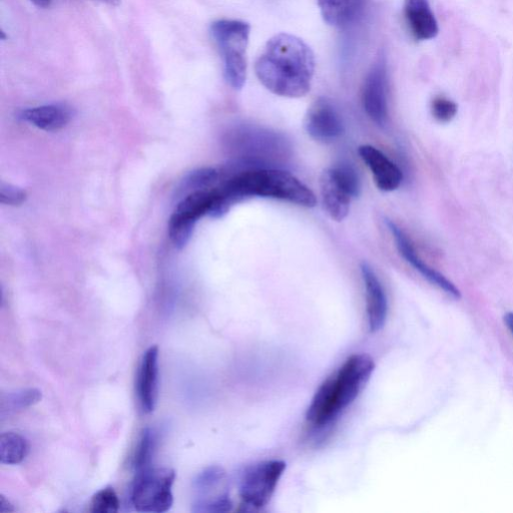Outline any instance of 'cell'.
<instances>
[{"mask_svg": "<svg viewBox=\"0 0 513 513\" xmlns=\"http://www.w3.org/2000/svg\"><path fill=\"white\" fill-rule=\"evenodd\" d=\"M504 324L513 335V312H508L504 315Z\"/></svg>", "mask_w": 513, "mask_h": 513, "instance_id": "27", "label": "cell"}, {"mask_svg": "<svg viewBox=\"0 0 513 513\" xmlns=\"http://www.w3.org/2000/svg\"><path fill=\"white\" fill-rule=\"evenodd\" d=\"M387 227L393 235L396 247L408 264L418 271L428 282L444 291L455 299L461 297L460 291L445 276L428 266L416 253L414 246L407 235L392 221H386Z\"/></svg>", "mask_w": 513, "mask_h": 513, "instance_id": "10", "label": "cell"}, {"mask_svg": "<svg viewBox=\"0 0 513 513\" xmlns=\"http://www.w3.org/2000/svg\"><path fill=\"white\" fill-rule=\"evenodd\" d=\"M324 22L333 28L344 29L361 15L365 0H317Z\"/></svg>", "mask_w": 513, "mask_h": 513, "instance_id": "16", "label": "cell"}, {"mask_svg": "<svg viewBox=\"0 0 513 513\" xmlns=\"http://www.w3.org/2000/svg\"><path fill=\"white\" fill-rule=\"evenodd\" d=\"M27 199V192L16 186L5 183L0 186V202L3 205L19 207L26 203Z\"/></svg>", "mask_w": 513, "mask_h": 513, "instance_id": "25", "label": "cell"}, {"mask_svg": "<svg viewBox=\"0 0 513 513\" xmlns=\"http://www.w3.org/2000/svg\"><path fill=\"white\" fill-rule=\"evenodd\" d=\"M42 391L36 388L25 389L10 394L3 400V409L20 410L34 406L42 400Z\"/></svg>", "mask_w": 513, "mask_h": 513, "instance_id": "22", "label": "cell"}, {"mask_svg": "<svg viewBox=\"0 0 513 513\" xmlns=\"http://www.w3.org/2000/svg\"><path fill=\"white\" fill-rule=\"evenodd\" d=\"M365 288L366 313L370 332L380 331L387 320L388 301L385 290L372 267L363 262L360 266Z\"/></svg>", "mask_w": 513, "mask_h": 513, "instance_id": "11", "label": "cell"}, {"mask_svg": "<svg viewBox=\"0 0 513 513\" xmlns=\"http://www.w3.org/2000/svg\"><path fill=\"white\" fill-rule=\"evenodd\" d=\"M361 97L367 116L379 127H384L388 121L387 68L384 57H380L368 73Z\"/></svg>", "mask_w": 513, "mask_h": 513, "instance_id": "8", "label": "cell"}, {"mask_svg": "<svg viewBox=\"0 0 513 513\" xmlns=\"http://www.w3.org/2000/svg\"><path fill=\"white\" fill-rule=\"evenodd\" d=\"M13 504L4 495H0V512H14Z\"/></svg>", "mask_w": 513, "mask_h": 513, "instance_id": "26", "label": "cell"}, {"mask_svg": "<svg viewBox=\"0 0 513 513\" xmlns=\"http://www.w3.org/2000/svg\"><path fill=\"white\" fill-rule=\"evenodd\" d=\"M39 8L47 9L52 5L53 0H31Z\"/></svg>", "mask_w": 513, "mask_h": 513, "instance_id": "28", "label": "cell"}, {"mask_svg": "<svg viewBox=\"0 0 513 513\" xmlns=\"http://www.w3.org/2000/svg\"><path fill=\"white\" fill-rule=\"evenodd\" d=\"M226 206L247 198H270L313 208L315 194L294 175L274 168H248L237 173L219 189Z\"/></svg>", "mask_w": 513, "mask_h": 513, "instance_id": "3", "label": "cell"}, {"mask_svg": "<svg viewBox=\"0 0 513 513\" xmlns=\"http://www.w3.org/2000/svg\"><path fill=\"white\" fill-rule=\"evenodd\" d=\"M314 72L312 50L289 34L270 39L255 64L260 83L274 95L289 99L303 98L310 92Z\"/></svg>", "mask_w": 513, "mask_h": 513, "instance_id": "1", "label": "cell"}, {"mask_svg": "<svg viewBox=\"0 0 513 513\" xmlns=\"http://www.w3.org/2000/svg\"><path fill=\"white\" fill-rule=\"evenodd\" d=\"M286 469L282 460H265L245 469L240 479L239 492L244 506L261 509L274 495Z\"/></svg>", "mask_w": 513, "mask_h": 513, "instance_id": "6", "label": "cell"}, {"mask_svg": "<svg viewBox=\"0 0 513 513\" xmlns=\"http://www.w3.org/2000/svg\"><path fill=\"white\" fill-rule=\"evenodd\" d=\"M119 509V497L113 488L108 487L94 495L90 511L93 513H116Z\"/></svg>", "mask_w": 513, "mask_h": 513, "instance_id": "23", "label": "cell"}, {"mask_svg": "<svg viewBox=\"0 0 513 513\" xmlns=\"http://www.w3.org/2000/svg\"><path fill=\"white\" fill-rule=\"evenodd\" d=\"M457 111V105L445 97H436L431 103L432 116L440 123H448L453 120Z\"/></svg>", "mask_w": 513, "mask_h": 513, "instance_id": "24", "label": "cell"}, {"mask_svg": "<svg viewBox=\"0 0 513 513\" xmlns=\"http://www.w3.org/2000/svg\"><path fill=\"white\" fill-rule=\"evenodd\" d=\"M358 153L369 168L375 185L380 191L393 192L401 186L402 171L381 151L370 145H363L359 148Z\"/></svg>", "mask_w": 513, "mask_h": 513, "instance_id": "13", "label": "cell"}, {"mask_svg": "<svg viewBox=\"0 0 513 513\" xmlns=\"http://www.w3.org/2000/svg\"><path fill=\"white\" fill-rule=\"evenodd\" d=\"M320 191L327 214L336 222L343 221L348 216L351 202L355 198L332 168L322 173Z\"/></svg>", "mask_w": 513, "mask_h": 513, "instance_id": "12", "label": "cell"}, {"mask_svg": "<svg viewBox=\"0 0 513 513\" xmlns=\"http://www.w3.org/2000/svg\"><path fill=\"white\" fill-rule=\"evenodd\" d=\"M96 2H100L112 7H118L121 4V0H96Z\"/></svg>", "mask_w": 513, "mask_h": 513, "instance_id": "29", "label": "cell"}, {"mask_svg": "<svg viewBox=\"0 0 513 513\" xmlns=\"http://www.w3.org/2000/svg\"><path fill=\"white\" fill-rule=\"evenodd\" d=\"M404 15L410 32L417 41H429L438 35V24L428 0H405Z\"/></svg>", "mask_w": 513, "mask_h": 513, "instance_id": "15", "label": "cell"}, {"mask_svg": "<svg viewBox=\"0 0 513 513\" xmlns=\"http://www.w3.org/2000/svg\"><path fill=\"white\" fill-rule=\"evenodd\" d=\"M159 348L150 347L144 354L138 374V397L144 413L155 410L158 399Z\"/></svg>", "mask_w": 513, "mask_h": 513, "instance_id": "14", "label": "cell"}, {"mask_svg": "<svg viewBox=\"0 0 513 513\" xmlns=\"http://www.w3.org/2000/svg\"><path fill=\"white\" fill-rule=\"evenodd\" d=\"M29 448L25 437L16 432H6L0 437V461L8 465L20 464L27 457Z\"/></svg>", "mask_w": 513, "mask_h": 513, "instance_id": "18", "label": "cell"}, {"mask_svg": "<svg viewBox=\"0 0 513 513\" xmlns=\"http://www.w3.org/2000/svg\"><path fill=\"white\" fill-rule=\"evenodd\" d=\"M374 369L369 355H351L316 391L307 410L308 423L314 428L331 424L359 396Z\"/></svg>", "mask_w": 513, "mask_h": 513, "instance_id": "2", "label": "cell"}, {"mask_svg": "<svg viewBox=\"0 0 513 513\" xmlns=\"http://www.w3.org/2000/svg\"><path fill=\"white\" fill-rule=\"evenodd\" d=\"M250 31V25L241 21L220 20L211 26L212 37L223 58L226 82L237 91L243 89L247 79Z\"/></svg>", "mask_w": 513, "mask_h": 513, "instance_id": "4", "label": "cell"}, {"mask_svg": "<svg viewBox=\"0 0 513 513\" xmlns=\"http://www.w3.org/2000/svg\"><path fill=\"white\" fill-rule=\"evenodd\" d=\"M241 145L238 151L241 153V160L247 163L249 168L262 167L260 164L270 162L285 150L283 140L268 131L258 128H245L238 132Z\"/></svg>", "mask_w": 513, "mask_h": 513, "instance_id": "7", "label": "cell"}, {"mask_svg": "<svg viewBox=\"0 0 513 513\" xmlns=\"http://www.w3.org/2000/svg\"><path fill=\"white\" fill-rule=\"evenodd\" d=\"M220 178L219 172L213 168H203L190 173L182 182L179 194L187 195L208 190L214 186Z\"/></svg>", "mask_w": 513, "mask_h": 513, "instance_id": "19", "label": "cell"}, {"mask_svg": "<svg viewBox=\"0 0 513 513\" xmlns=\"http://www.w3.org/2000/svg\"><path fill=\"white\" fill-rule=\"evenodd\" d=\"M21 119L43 131L56 132L70 123L72 111L63 105H48L24 111Z\"/></svg>", "mask_w": 513, "mask_h": 513, "instance_id": "17", "label": "cell"}, {"mask_svg": "<svg viewBox=\"0 0 513 513\" xmlns=\"http://www.w3.org/2000/svg\"><path fill=\"white\" fill-rule=\"evenodd\" d=\"M156 447V436L152 429L146 428L139 440L137 449L134 455V467L140 472L150 468L151 462Z\"/></svg>", "mask_w": 513, "mask_h": 513, "instance_id": "20", "label": "cell"}, {"mask_svg": "<svg viewBox=\"0 0 513 513\" xmlns=\"http://www.w3.org/2000/svg\"><path fill=\"white\" fill-rule=\"evenodd\" d=\"M176 473L170 468H148L137 474L132 503L140 512L162 513L174 502L172 487Z\"/></svg>", "mask_w": 513, "mask_h": 513, "instance_id": "5", "label": "cell"}, {"mask_svg": "<svg viewBox=\"0 0 513 513\" xmlns=\"http://www.w3.org/2000/svg\"><path fill=\"white\" fill-rule=\"evenodd\" d=\"M195 222L173 214L169 222V235L174 246L182 250L187 246L193 235Z\"/></svg>", "mask_w": 513, "mask_h": 513, "instance_id": "21", "label": "cell"}, {"mask_svg": "<svg viewBox=\"0 0 513 513\" xmlns=\"http://www.w3.org/2000/svg\"><path fill=\"white\" fill-rule=\"evenodd\" d=\"M304 128L312 139L323 143L335 141L344 133L341 116L327 98H319L310 106L304 119Z\"/></svg>", "mask_w": 513, "mask_h": 513, "instance_id": "9", "label": "cell"}]
</instances>
